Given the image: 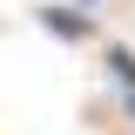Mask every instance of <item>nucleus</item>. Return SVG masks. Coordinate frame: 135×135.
<instances>
[{
    "label": "nucleus",
    "instance_id": "f03ea898",
    "mask_svg": "<svg viewBox=\"0 0 135 135\" xmlns=\"http://www.w3.org/2000/svg\"><path fill=\"white\" fill-rule=\"evenodd\" d=\"M108 74L122 81V95H135V54L128 47H108Z\"/></svg>",
    "mask_w": 135,
    "mask_h": 135
},
{
    "label": "nucleus",
    "instance_id": "20e7f679",
    "mask_svg": "<svg viewBox=\"0 0 135 135\" xmlns=\"http://www.w3.org/2000/svg\"><path fill=\"white\" fill-rule=\"evenodd\" d=\"M74 7H95V0H74Z\"/></svg>",
    "mask_w": 135,
    "mask_h": 135
},
{
    "label": "nucleus",
    "instance_id": "7ed1b4c3",
    "mask_svg": "<svg viewBox=\"0 0 135 135\" xmlns=\"http://www.w3.org/2000/svg\"><path fill=\"white\" fill-rule=\"evenodd\" d=\"M122 108H128V115H135V95H122Z\"/></svg>",
    "mask_w": 135,
    "mask_h": 135
},
{
    "label": "nucleus",
    "instance_id": "f257e3e1",
    "mask_svg": "<svg viewBox=\"0 0 135 135\" xmlns=\"http://www.w3.org/2000/svg\"><path fill=\"white\" fill-rule=\"evenodd\" d=\"M41 27L61 34V41H81L88 34V7H41Z\"/></svg>",
    "mask_w": 135,
    "mask_h": 135
}]
</instances>
